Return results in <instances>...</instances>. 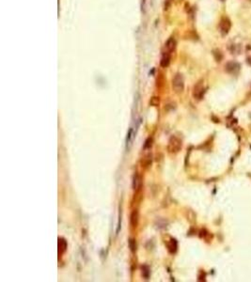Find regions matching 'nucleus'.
Masks as SVG:
<instances>
[{"mask_svg": "<svg viewBox=\"0 0 251 282\" xmlns=\"http://www.w3.org/2000/svg\"><path fill=\"white\" fill-rule=\"evenodd\" d=\"M247 63H248V65L251 66V56H250V58H247Z\"/></svg>", "mask_w": 251, "mask_h": 282, "instance_id": "obj_16", "label": "nucleus"}, {"mask_svg": "<svg viewBox=\"0 0 251 282\" xmlns=\"http://www.w3.org/2000/svg\"><path fill=\"white\" fill-rule=\"evenodd\" d=\"M138 223V213L137 211H134L131 215V225L135 227Z\"/></svg>", "mask_w": 251, "mask_h": 282, "instance_id": "obj_11", "label": "nucleus"}, {"mask_svg": "<svg viewBox=\"0 0 251 282\" xmlns=\"http://www.w3.org/2000/svg\"><path fill=\"white\" fill-rule=\"evenodd\" d=\"M141 183H142V181H141V177L139 174H135L134 176V179H133V188L134 190H139L141 187Z\"/></svg>", "mask_w": 251, "mask_h": 282, "instance_id": "obj_6", "label": "nucleus"}, {"mask_svg": "<svg viewBox=\"0 0 251 282\" xmlns=\"http://www.w3.org/2000/svg\"><path fill=\"white\" fill-rule=\"evenodd\" d=\"M167 248H168V251L170 253H175L177 251V242L176 240L174 239H171L169 241V243L167 244Z\"/></svg>", "mask_w": 251, "mask_h": 282, "instance_id": "obj_9", "label": "nucleus"}, {"mask_svg": "<svg viewBox=\"0 0 251 282\" xmlns=\"http://www.w3.org/2000/svg\"><path fill=\"white\" fill-rule=\"evenodd\" d=\"M176 47V41L174 40V38H169L167 40V41L166 42V49H167V52H171L173 51Z\"/></svg>", "mask_w": 251, "mask_h": 282, "instance_id": "obj_7", "label": "nucleus"}, {"mask_svg": "<svg viewBox=\"0 0 251 282\" xmlns=\"http://www.w3.org/2000/svg\"><path fill=\"white\" fill-rule=\"evenodd\" d=\"M231 21H229V18L227 17H224L222 18L220 21V24H219V28H220V32L223 35L228 34L229 32V29H231Z\"/></svg>", "mask_w": 251, "mask_h": 282, "instance_id": "obj_3", "label": "nucleus"}, {"mask_svg": "<svg viewBox=\"0 0 251 282\" xmlns=\"http://www.w3.org/2000/svg\"><path fill=\"white\" fill-rule=\"evenodd\" d=\"M66 248H67V243L66 241L64 240L62 238H59L58 239V251L60 254H62L66 251Z\"/></svg>", "mask_w": 251, "mask_h": 282, "instance_id": "obj_10", "label": "nucleus"}, {"mask_svg": "<svg viewBox=\"0 0 251 282\" xmlns=\"http://www.w3.org/2000/svg\"><path fill=\"white\" fill-rule=\"evenodd\" d=\"M172 87H173V90L176 91L177 93H181V92L184 90V77H182V74L177 73L176 75L174 76L173 81H172Z\"/></svg>", "mask_w": 251, "mask_h": 282, "instance_id": "obj_2", "label": "nucleus"}, {"mask_svg": "<svg viewBox=\"0 0 251 282\" xmlns=\"http://www.w3.org/2000/svg\"><path fill=\"white\" fill-rule=\"evenodd\" d=\"M150 105H152V106H157V105H159V99L157 98V97H152V99H150Z\"/></svg>", "mask_w": 251, "mask_h": 282, "instance_id": "obj_14", "label": "nucleus"}, {"mask_svg": "<svg viewBox=\"0 0 251 282\" xmlns=\"http://www.w3.org/2000/svg\"><path fill=\"white\" fill-rule=\"evenodd\" d=\"M182 146V143L180 138H178L177 137H171L169 138V141H168L167 149L171 153H176L181 151Z\"/></svg>", "mask_w": 251, "mask_h": 282, "instance_id": "obj_1", "label": "nucleus"}, {"mask_svg": "<svg viewBox=\"0 0 251 282\" xmlns=\"http://www.w3.org/2000/svg\"><path fill=\"white\" fill-rule=\"evenodd\" d=\"M205 88H204L203 84L201 82H199L198 84L196 85L195 87V90H194V97L197 100H200L202 99V97L204 96V93H205Z\"/></svg>", "mask_w": 251, "mask_h": 282, "instance_id": "obj_4", "label": "nucleus"}, {"mask_svg": "<svg viewBox=\"0 0 251 282\" xmlns=\"http://www.w3.org/2000/svg\"><path fill=\"white\" fill-rule=\"evenodd\" d=\"M213 54L214 56V58H216V61H221V59H222V54H221L220 51H218V50H214V51L213 52Z\"/></svg>", "mask_w": 251, "mask_h": 282, "instance_id": "obj_13", "label": "nucleus"}, {"mask_svg": "<svg viewBox=\"0 0 251 282\" xmlns=\"http://www.w3.org/2000/svg\"><path fill=\"white\" fill-rule=\"evenodd\" d=\"M152 139L150 138V137H149V138L146 140V142H145L144 148H145V149H149V148L152 147Z\"/></svg>", "mask_w": 251, "mask_h": 282, "instance_id": "obj_15", "label": "nucleus"}, {"mask_svg": "<svg viewBox=\"0 0 251 282\" xmlns=\"http://www.w3.org/2000/svg\"><path fill=\"white\" fill-rule=\"evenodd\" d=\"M129 247H130L132 252H135L137 250V244H135V241L134 239H130V241H129Z\"/></svg>", "mask_w": 251, "mask_h": 282, "instance_id": "obj_12", "label": "nucleus"}, {"mask_svg": "<svg viewBox=\"0 0 251 282\" xmlns=\"http://www.w3.org/2000/svg\"><path fill=\"white\" fill-rule=\"evenodd\" d=\"M169 62H170V55L168 52H165L163 54L162 58H161V66L166 68L169 65Z\"/></svg>", "mask_w": 251, "mask_h": 282, "instance_id": "obj_8", "label": "nucleus"}, {"mask_svg": "<svg viewBox=\"0 0 251 282\" xmlns=\"http://www.w3.org/2000/svg\"><path fill=\"white\" fill-rule=\"evenodd\" d=\"M240 70V65L235 61H231L226 64V72L229 73L236 74Z\"/></svg>", "mask_w": 251, "mask_h": 282, "instance_id": "obj_5", "label": "nucleus"}]
</instances>
